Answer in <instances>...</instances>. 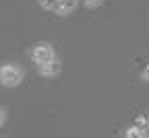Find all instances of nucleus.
<instances>
[{
	"label": "nucleus",
	"mask_w": 149,
	"mask_h": 138,
	"mask_svg": "<svg viewBox=\"0 0 149 138\" xmlns=\"http://www.w3.org/2000/svg\"><path fill=\"white\" fill-rule=\"evenodd\" d=\"M25 78V70L23 66H19L15 62H6L0 66V85L6 87V89H15L23 83Z\"/></svg>",
	"instance_id": "obj_1"
},
{
	"label": "nucleus",
	"mask_w": 149,
	"mask_h": 138,
	"mask_svg": "<svg viewBox=\"0 0 149 138\" xmlns=\"http://www.w3.org/2000/svg\"><path fill=\"white\" fill-rule=\"evenodd\" d=\"M56 58V50L52 43H46V41H40V43H35L31 48V60L35 64H46L50 60H54Z\"/></svg>",
	"instance_id": "obj_2"
},
{
	"label": "nucleus",
	"mask_w": 149,
	"mask_h": 138,
	"mask_svg": "<svg viewBox=\"0 0 149 138\" xmlns=\"http://www.w3.org/2000/svg\"><path fill=\"white\" fill-rule=\"evenodd\" d=\"M37 72H40V76L44 78H52V76H58L62 72V62L58 60V56L54 58V60L46 62V64H37Z\"/></svg>",
	"instance_id": "obj_3"
},
{
	"label": "nucleus",
	"mask_w": 149,
	"mask_h": 138,
	"mask_svg": "<svg viewBox=\"0 0 149 138\" xmlns=\"http://www.w3.org/2000/svg\"><path fill=\"white\" fill-rule=\"evenodd\" d=\"M77 6H79V0H58L54 12L58 17H70L74 10H77Z\"/></svg>",
	"instance_id": "obj_4"
},
{
	"label": "nucleus",
	"mask_w": 149,
	"mask_h": 138,
	"mask_svg": "<svg viewBox=\"0 0 149 138\" xmlns=\"http://www.w3.org/2000/svg\"><path fill=\"white\" fill-rule=\"evenodd\" d=\"M124 136L126 138H147L149 136V128H143V126L133 124V126H128L124 130Z\"/></svg>",
	"instance_id": "obj_5"
},
{
	"label": "nucleus",
	"mask_w": 149,
	"mask_h": 138,
	"mask_svg": "<svg viewBox=\"0 0 149 138\" xmlns=\"http://www.w3.org/2000/svg\"><path fill=\"white\" fill-rule=\"evenodd\" d=\"M37 4H40L44 10H54L56 4H58V0H37Z\"/></svg>",
	"instance_id": "obj_6"
},
{
	"label": "nucleus",
	"mask_w": 149,
	"mask_h": 138,
	"mask_svg": "<svg viewBox=\"0 0 149 138\" xmlns=\"http://www.w3.org/2000/svg\"><path fill=\"white\" fill-rule=\"evenodd\" d=\"M83 4H85L87 8L93 10V8H100V6L104 4V0H83Z\"/></svg>",
	"instance_id": "obj_7"
},
{
	"label": "nucleus",
	"mask_w": 149,
	"mask_h": 138,
	"mask_svg": "<svg viewBox=\"0 0 149 138\" xmlns=\"http://www.w3.org/2000/svg\"><path fill=\"white\" fill-rule=\"evenodd\" d=\"M135 124H137V126H143V128H149V117H147V115H137Z\"/></svg>",
	"instance_id": "obj_8"
},
{
	"label": "nucleus",
	"mask_w": 149,
	"mask_h": 138,
	"mask_svg": "<svg viewBox=\"0 0 149 138\" xmlns=\"http://www.w3.org/2000/svg\"><path fill=\"white\" fill-rule=\"evenodd\" d=\"M141 81L149 83V64H145V68L141 70Z\"/></svg>",
	"instance_id": "obj_9"
},
{
	"label": "nucleus",
	"mask_w": 149,
	"mask_h": 138,
	"mask_svg": "<svg viewBox=\"0 0 149 138\" xmlns=\"http://www.w3.org/2000/svg\"><path fill=\"white\" fill-rule=\"evenodd\" d=\"M4 122H6V109L0 107V126H4Z\"/></svg>",
	"instance_id": "obj_10"
}]
</instances>
